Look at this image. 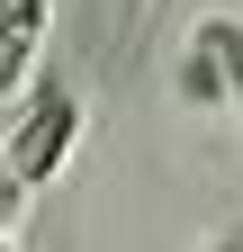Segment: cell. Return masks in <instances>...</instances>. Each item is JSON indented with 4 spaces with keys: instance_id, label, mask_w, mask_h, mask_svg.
Wrapping results in <instances>:
<instances>
[{
    "instance_id": "obj_1",
    "label": "cell",
    "mask_w": 243,
    "mask_h": 252,
    "mask_svg": "<svg viewBox=\"0 0 243 252\" xmlns=\"http://www.w3.org/2000/svg\"><path fill=\"white\" fill-rule=\"evenodd\" d=\"M72 144H81V99L63 81H36L27 108H18V126H9V144H0V162H9L27 189H45L54 171L72 162Z\"/></svg>"
},
{
    "instance_id": "obj_2",
    "label": "cell",
    "mask_w": 243,
    "mask_h": 252,
    "mask_svg": "<svg viewBox=\"0 0 243 252\" xmlns=\"http://www.w3.org/2000/svg\"><path fill=\"white\" fill-rule=\"evenodd\" d=\"M171 90H180V108H189V117H216V108H225V36H216V9L180 36V54H171Z\"/></svg>"
},
{
    "instance_id": "obj_3",
    "label": "cell",
    "mask_w": 243,
    "mask_h": 252,
    "mask_svg": "<svg viewBox=\"0 0 243 252\" xmlns=\"http://www.w3.org/2000/svg\"><path fill=\"white\" fill-rule=\"evenodd\" d=\"M45 18H54V0H0V99L27 81V63L45 45Z\"/></svg>"
},
{
    "instance_id": "obj_4",
    "label": "cell",
    "mask_w": 243,
    "mask_h": 252,
    "mask_svg": "<svg viewBox=\"0 0 243 252\" xmlns=\"http://www.w3.org/2000/svg\"><path fill=\"white\" fill-rule=\"evenodd\" d=\"M216 36H225V108H234V126H243V18H234V9H216Z\"/></svg>"
},
{
    "instance_id": "obj_5",
    "label": "cell",
    "mask_w": 243,
    "mask_h": 252,
    "mask_svg": "<svg viewBox=\"0 0 243 252\" xmlns=\"http://www.w3.org/2000/svg\"><path fill=\"white\" fill-rule=\"evenodd\" d=\"M27 198H36V189H27V180H18L9 162H0V234H9V225H18V216H27Z\"/></svg>"
},
{
    "instance_id": "obj_6",
    "label": "cell",
    "mask_w": 243,
    "mask_h": 252,
    "mask_svg": "<svg viewBox=\"0 0 243 252\" xmlns=\"http://www.w3.org/2000/svg\"><path fill=\"white\" fill-rule=\"evenodd\" d=\"M207 252H243V225H225V234H216V243H207Z\"/></svg>"
}]
</instances>
